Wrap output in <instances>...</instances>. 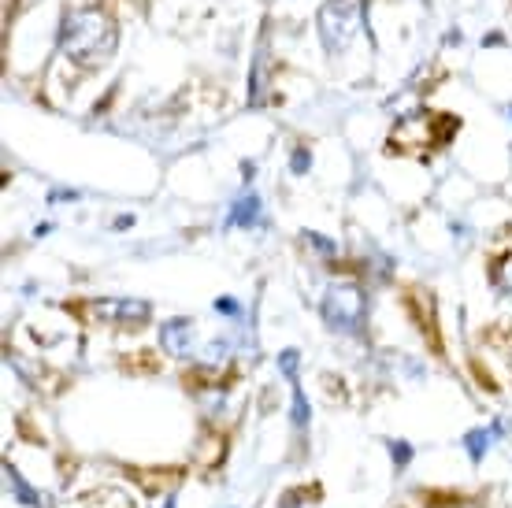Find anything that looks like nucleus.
<instances>
[{
    "label": "nucleus",
    "instance_id": "1",
    "mask_svg": "<svg viewBox=\"0 0 512 508\" xmlns=\"http://www.w3.org/2000/svg\"><path fill=\"white\" fill-rule=\"evenodd\" d=\"M119 45V30L112 15L101 8H75L64 15L60 23V52L78 67H97L104 64Z\"/></svg>",
    "mask_w": 512,
    "mask_h": 508
},
{
    "label": "nucleus",
    "instance_id": "2",
    "mask_svg": "<svg viewBox=\"0 0 512 508\" xmlns=\"http://www.w3.org/2000/svg\"><path fill=\"white\" fill-rule=\"evenodd\" d=\"M316 26H320V41L327 56H338V52L349 49V41L357 38L360 4L357 0H323Z\"/></svg>",
    "mask_w": 512,
    "mask_h": 508
},
{
    "label": "nucleus",
    "instance_id": "3",
    "mask_svg": "<svg viewBox=\"0 0 512 508\" xmlns=\"http://www.w3.org/2000/svg\"><path fill=\"white\" fill-rule=\"evenodd\" d=\"M368 316V297L360 293V286H334L323 297V319L334 331H360Z\"/></svg>",
    "mask_w": 512,
    "mask_h": 508
},
{
    "label": "nucleus",
    "instance_id": "4",
    "mask_svg": "<svg viewBox=\"0 0 512 508\" xmlns=\"http://www.w3.org/2000/svg\"><path fill=\"white\" fill-rule=\"evenodd\" d=\"M93 319L101 323H112V327H138L153 316L149 301H138V297H104V301H90L86 305Z\"/></svg>",
    "mask_w": 512,
    "mask_h": 508
},
{
    "label": "nucleus",
    "instance_id": "5",
    "mask_svg": "<svg viewBox=\"0 0 512 508\" xmlns=\"http://www.w3.org/2000/svg\"><path fill=\"white\" fill-rule=\"evenodd\" d=\"M160 345H164L171 356H190L193 353V323L186 319H171L160 327Z\"/></svg>",
    "mask_w": 512,
    "mask_h": 508
},
{
    "label": "nucleus",
    "instance_id": "6",
    "mask_svg": "<svg viewBox=\"0 0 512 508\" xmlns=\"http://www.w3.org/2000/svg\"><path fill=\"white\" fill-rule=\"evenodd\" d=\"M256 223H260V197L249 193V197L234 204V212L227 216V227H256Z\"/></svg>",
    "mask_w": 512,
    "mask_h": 508
},
{
    "label": "nucleus",
    "instance_id": "7",
    "mask_svg": "<svg viewBox=\"0 0 512 508\" xmlns=\"http://www.w3.org/2000/svg\"><path fill=\"white\" fill-rule=\"evenodd\" d=\"M494 438H498V427H494V431H472L468 438H464V445H468V457L479 460L490 449V442H494Z\"/></svg>",
    "mask_w": 512,
    "mask_h": 508
},
{
    "label": "nucleus",
    "instance_id": "8",
    "mask_svg": "<svg viewBox=\"0 0 512 508\" xmlns=\"http://www.w3.org/2000/svg\"><path fill=\"white\" fill-rule=\"evenodd\" d=\"M494 286L501 293H512V256H501L498 264H494Z\"/></svg>",
    "mask_w": 512,
    "mask_h": 508
},
{
    "label": "nucleus",
    "instance_id": "9",
    "mask_svg": "<svg viewBox=\"0 0 512 508\" xmlns=\"http://www.w3.org/2000/svg\"><path fill=\"white\" fill-rule=\"evenodd\" d=\"M8 486H12L15 497H19V501H23L26 508H38V494H34V490H30V486H26L23 479L15 475V471H8Z\"/></svg>",
    "mask_w": 512,
    "mask_h": 508
},
{
    "label": "nucleus",
    "instance_id": "10",
    "mask_svg": "<svg viewBox=\"0 0 512 508\" xmlns=\"http://www.w3.org/2000/svg\"><path fill=\"white\" fill-rule=\"evenodd\" d=\"M294 423H297V427H305V423H308V405H305V394H301V386L294 390Z\"/></svg>",
    "mask_w": 512,
    "mask_h": 508
},
{
    "label": "nucleus",
    "instance_id": "11",
    "mask_svg": "<svg viewBox=\"0 0 512 508\" xmlns=\"http://www.w3.org/2000/svg\"><path fill=\"white\" fill-rule=\"evenodd\" d=\"M390 453H394L397 468H405V464H409V457H412V449L405 442H394V445H390Z\"/></svg>",
    "mask_w": 512,
    "mask_h": 508
},
{
    "label": "nucleus",
    "instance_id": "12",
    "mask_svg": "<svg viewBox=\"0 0 512 508\" xmlns=\"http://www.w3.org/2000/svg\"><path fill=\"white\" fill-rule=\"evenodd\" d=\"M279 368L286 371L290 379H294V371H297V353H294V349H286V353L279 356Z\"/></svg>",
    "mask_w": 512,
    "mask_h": 508
},
{
    "label": "nucleus",
    "instance_id": "13",
    "mask_svg": "<svg viewBox=\"0 0 512 508\" xmlns=\"http://www.w3.org/2000/svg\"><path fill=\"white\" fill-rule=\"evenodd\" d=\"M294 171H297V175H301V171H308V153H305V149H297V153H294Z\"/></svg>",
    "mask_w": 512,
    "mask_h": 508
},
{
    "label": "nucleus",
    "instance_id": "14",
    "mask_svg": "<svg viewBox=\"0 0 512 508\" xmlns=\"http://www.w3.org/2000/svg\"><path fill=\"white\" fill-rule=\"evenodd\" d=\"M216 308H219V312H227V316H234V312H238V305H234V301H216Z\"/></svg>",
    "mask_w": 512,
    "mask_h": 508
},
{
    "label": "nucleus",
    "instance_id": "15",
    "mask_svg": "<svg viewBox=\"0 0 512 508\" xmlns=\"http://www.w3.org/2000/svg\"><path fill=\"white\" fill-rule=\"evenodd\" d=\"M435 508H479L472 501H446V505H435Z\"/></svg>",
    "mask_w": 512,
    "mask_h": 508
},
{
    "label": "nucleus",
    "instance_id": "16",
    "mask_svg": "<svg viewBox=\"0 0 512 508\" xmlns=\"http://www.w3.org/2000/svg\"><path fill=\"white\" fill-rule=\"evenodd\" d=\"M509 115H512V108H509Z\"/></svg>",
    "mask_w": 512,
    "mask_h": 508
}]
</instances>
